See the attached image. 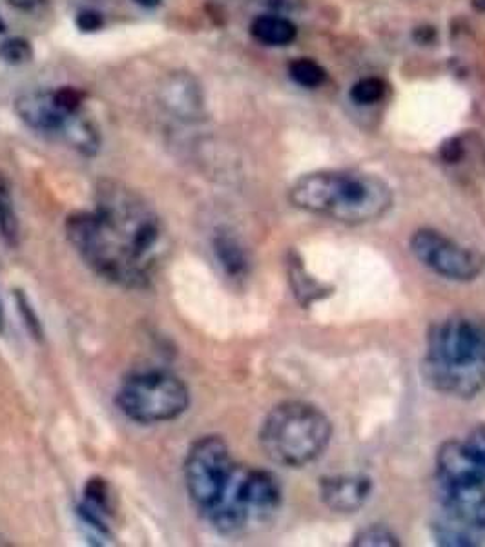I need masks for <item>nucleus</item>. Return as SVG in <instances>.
<instances>
[{
    "label": "nucleus",
    "mask_w": 485,
    "mask_h": 547,
    "mask_svg": "<svg viewBox=\"0 0 485 547\" xmlns=\"http://www.w3.org/2000/svg\"><path fill=\"white\" fill-rule=\"evenodd\" d=\"M472 5H474V8H476V10H480V12H485V0H472Z\"/></svg>",
    "instance_id": "nucleus-30"
},
{
    "label": "nucleus",
    "mask_w": 485,
    "mask_h": 547,
    "mask_svg": "<svg viewBox=\"0 0 485 547\" xmlns=\"http://www.w3.org/2000/svg\"><path fill=\"white\" fill-rule=\"evenodd\" d=\"M287 274H288V283L292 287L294 298L298 299V303L301 307H308L314 301H319V299L330 296L334 290L327 283H321L319 279H316L308 274L303 259L299 258V254L296 250L288 252Z\"/></svg>",
    "instance_id": "nucleus-13"
},
{
    "label": "nucleus",
    "mask_w": 485,
    "mask_h": 547,
    "mask_svg": "<svg viewBox=\"0 0 485 547\" xmlns=\"http://www.w3.org/2000/svg\"><path fill=\"white\" fill-rule=\"evenodd\" d=\"M372 492V480L363 474L325 476L319 481V494L327 507L336 512H356Z\"/></svg>",
    "instance_id": "nucleus-11"
},
{
    "label": "nucleus",
    "mask_w": 485,
    "mask_h": 547,
    "mask_svg": "<svg viewBox=\"0 0 485 547\" xmlns=\"http://www.w3.org/2000/svg\"><path fill=\"white\" fill-rule=\"evenodd\" d=\"M463 447L469 452L470 460L476 463V467L485 476V425H480L469 432V436L463 440Z\"/></svg>",
    "instance_id": "nucleus-22"
},
{
    "label": "nucleus",
    "mask_w": 485,
    "mask_h": 547,
    "mask_svg": "<svg viewBox=\"0 0 485 547\" xmlns=\"http://www.w3.org/2000/svg\"><path fill=\"white\" fill-rule=\"evenodd\" d=\"M0 57L10 65H25L34 59V48L26 39H8L0 45Z\"/></svg>",
    "instance_id": "nucleus-21"
},
{
    "label": "nucleus",
    "mask_w": 485,
    "mask_h": 547,
    "mask_svg": "<svg viewBox=\"0 0 485 547\" xmlns=\"http://www.w3.org/2000/svg\"><path fill=\"white\" fill-rule=\"evenodd\" d=\"M116 401L128 420L156 425L183 416L190 407V390L177 374L147 369L123 380Z\"/></svg>",
    "instance_id": "nucleus-5"
},
{
    "label": "nucleus",
    "mask_w": 485,
    "mask_h": 547,
    "mask_svg": "<svg viewBox=\"0 0 485 547\" xmlns=\"http://www.w3.org/2000/svg\"><path fill=\"white\" fill-rule=\"evenodd\" d=\"M432 531H434V538L438 543L441 545H450V547H463V545H476V538H474V532L472 529L443 516L441 520H438L434 525H432Z\"/></svg>",
    "instance_id": "nucleus-17"
},
{
    "label": "nucleus",
    "mask_w": 485,
    "mask_h": 547,
    "mask_svg": "<svg viewBox=\"0 0 485 547\" xmlns=\"http://www.w3.org/2000/svg\"><path fill=\"white\" fill-rule=\"evenodd\" d=\"M440 154H441V157H443L447 163H458V161L463 157L465 150H463L461 141H460L458 137H452V139H449V141H445V143L441 145Z\"/></svg>",
    "instance_id": "nucleus-26"
},
{
    "label": "nucleus",
    "mask_w": 485,
    "mask_h": 547,
    "mask_svg": "<svg viewBox=\"0 0 485 547\" xmlns=\"http://www.w3.org/2000/svg\"><path fill=\"white\" fill-rule=\"evenodd\" d=\"M250 34L265 46H288L296 41L298 28L290 19L279 14H267L252 21Z\"/></svg>",
    "instance_id": "nucleus-14"
},
{
    "label": "nucleus",
    "mask_w": 485,
    "mask_h": 547,
    "mask_svg": "<svg viewBox=\"0 0 485 547\" xmlns=\"http://www.w3.org/2000/svg\"><path fill=\"white\" fill-rule=\"evenodd\" d=\"M76 25L81 32L85 34H94V32H99L105 25V19L99 12L96 10H86V12H81L76 19Z\"/></svg>",
    "instance_id": "nucleus-24"
},
{
    "label": "nucleus",
    "mask_w": 485,
    "mask_h": 547,
    "mask_svg": "<svg viewBox=\"0 0 485 547\" xmlns=\"http://www.w3.org/2000/svg\"><path fill=\"white\" fill-rule=\"evenodd\" d=\"M214 252L230 278H241L248 270V258L237 238L227 230H219L214 236Z\"/></svg>",
    "instance_id": "nucleus-15"
},
{
    "label": "nucleus",
    "mask_w": 485,
    "mask_h": 547,
    "mask_svg": "<svg viewBox=\"0 0 485 547\" xmlns=\"http://www.w3.org/2000/svg\"><path fill=\"white\" fill-rule=\"evenodd\" d=\"M288 74L296 85L308 88V90L319 88L327 79V72L316 61L307 59V57L294 59L288 65Z\"/></svg>",
    "instance_id": "nucleus-18"
},
{
    "label": "nucleus",
    "mask_w": 485,
    "mask_h": 547,
    "mask_svg": "<svg viewBox=\"0 0 485 547\" xmlns=\"http://www.w3.org/2000/svg\"><path fill=\"white\" fill-rule=\"evenodd\" d=\"M17 114L21 119L37 132L43 134H59L63 137L68 123L77 114L63 112L56 103L52 94H26L19 97L15 105Z\"/></svg>",
    "instance_id": "nucleus-12"
},
{
    "label": "nucleus",
    "mask_w": 485,
    "mask_h": 547,
    "mask_svg": "<svg viewBox=\"0 0 485 547\" xmlns=\"http://www.w3.org/2000/svg\"><path fill=\"white\" fill-rule=\"evenodd\" d=\"M332 438L328 416L307 401L276 405L261 423L259 443L278 465L303 467L319 458Z\"/></svg>",
    "instance_id": "nucleus-4"
},
{
    "label": "nucleus",
    "mask_w": 485,
    "mask_h": 547,
    "mask_svg": "<svg viewBox=\"0 0 485 547\" xmlns=\"http://www.w3.org/2000/svg\"><path fill=\"white\" fill-rule=\"evenodd\" d=\"M136 3L139 6H145V8H156L161 5V0H136Z\"/></svg>",
    "instance_id": "nucleus-29"
},
{
    "label": "nucleus",
    "mask_w": 485,
    "mask_h": 547,
    "mask_svg": "<svg viewBox=\"0 0 485 547\" xmlns=\"http://www.w3.org/2000/svg\"><path fill=\"white\" fill-rule=\"evenodd\" d=\"M261 3L276 12H296L301 8L303 0H261Z\"/></svg>",
    "instance_id": "nucleus-27"
},
{
    "label": "nucleus",
    "mask_w": 485,
    "mask_h": 547,
    "mask_svg": "<svg viewBox=\"0 0 485 547\" xmlns=\"http://www.w3.org/2000/svg\"><path fill=\"white\" fill-rule=\"evenodd\" d=\"M410 250L419 263L445 279L472 281L483 270L480 254L432 228L416 230L410 238Z\"/></svg>",
    "instance_id": "nucleus-8"
},
{
    "label": "nucleus",
    "mask_w": 485,
    "mask_h": 547,
    "mask_svg": "<svg viewBox=\"0 0 485 547\" xmlns=\"http://www.w3.org/2000/svg\"><path fill=\"white\" fill-rule=\"evenodd\" d=\"M183 471L190 500L208 512L225 496L236 465L221 436H203L188 449Z\"/></svg>",
    "instance_id": "nucleus-7"
},
{
    "label": "nucleus",
    "mask_w": 485,
    "mask_h": 547,
    "mask_svg": "<svg viewBox=\"0 0 485 547\" xmlns=\"http://www.w3.org/2000/svg\"><path fill=\"white\" fill-rule=\"evenodd\" d=\"M52 96H54V103L66 114H79L85 99V94L72 86H63L61 90L52 92Z\"/></svg>",
    "instance_id": "nucleus-23"
},
{
    "label": "nucleus",
    "mask_w": 485,
    "mask_h": 547,
    "mask_svg": "<svg viewBox=\"0 0 485 547\" xmlns=\"http://www.w3.org/2000/svg\"><path fill=\"white\" fill-rule=\"evenodd\" d=\"M443 514L472 531L485 529V481L438 483Z\"/></svg>",
    "instance_id": "nucleus-9"
},
{
    "label": "nucleus",
    "mask_w": 485,
    "mask_h": 547,
    "mask_svg": "<svg viewBox=\"0 0 485 547\" xmlns=\"http://www.w3.org/2000/svg\"><path fill=\"white\" fill-rule=\"evenodd\" d=\"M8 3H10V6H14L15 10L30 14V12H35V10L43 8V6L48 3V0H8Z\"/></svg>",
    "instance_id": "nucleus-28"
},
{
    "label": "nucleus",
    "mask_w": 485,
    "mask_h": 547,
    "mask_svg": "<svg viewBox=\"0 0 485 547\" xmlns=\"http://www.w3.org/2000/svg\"><path fill=\"white\" fill-rule=\"evenodd\" d=\"M17 305H19V310L23 312V316H25V319H26L28 329L39 338V336H41V321H39L37 314L34 312V309H32L28 298H26L25 294H21V292H17Z\"/></svg>",
    "instance_id": "nucleus-25"
},
{
    "label": "nucleus",
    "mask_w": 485,
    "mask_h": 547,
    "mask_svg": "<svg viewBox=\"0 0 485 547\" xmlns=\"http://www.w3.org/2000/svg\"><path fill=\"white\" fill-rule=\"evenodd\" d=\"M279 503L281 485L272 472L236 467L225 496L207 514L216 529L225 534H234L252 518L274 512Z\"/></svg>",
    "instance_id": "nucleus-6"
},
{
    "label": "nucleus",
    "mask_w": 485,
    "mask_h": 547,
    "mask_svg": "<svg viewBox=\"0 0 485 547\" xmlns=\"http://www.w3.org/2000/svg\"><path fill=\"white\" fill-rule=\"evenodd\" d=\"M352 545H356V547H396V545H399V540L390 529H387L383 525H370V527L361 529L354 536Z\"/></svg>",
    "instance_id": "nucleus-19"
},
{
    "label": "nucleus",
    "mask_w": 485,
    "mask_h": 547,
    "mask_svg": "<svg viewBox=\"0 0 485 547\" xmlns=\"http://www.w3.org/2000/svg\"><path fill=\"white\" fill-rule=\"evenodd\" d=\"M425 383L454 398H474L485 389V321L449 316L430 327L421 363Z\"/></svg>",
    "instance_id": "nucleus-2"
},
{
    "label": "nucleus",
    "mask_w": 485,
    "mask_h": 547,
    "mask_svg": "<svg viewBox=\"0 0 485 547\" xmlns=\"http://www.w3.org/2000/svg\"><path fill=\"white\" fill-rule=\"evenodd\" d=\"M5 32H6V25L3 19H0V34H5Z\"/></svg>",
    "instance_id": "nucleus-32"
},
{
    "label": "nucleus",
    "mask_w": 485,
    "mask_h": 547,
    "mask_svg": "<svg viewBox=\"0 0 485 547\" xmlns=\"http://www.w3.org/2000/svg\"><path fill=\"white\" fill-rule=\"evenodd\" d=\"M0 236L10 247H17L19 243V219L14 208L12 192L8 181L0 176Z\"/></svg>",
    "instance_id": "nucleus-16"
},
{
    "label": "nucleus",
    "mask_w": 485,
    "mask_h": 547,
    "mask_svg": "<svg viewBox=\"0 0 485 547\" xmlns=\"http://www.w3.org/2000/svg\"><path fill=\"white\" fill-rule=\"evenodd\" d=\"M288 198L299 210L345 225L376 221L390 210L394 201L390 187L381 177L345 170L307 174L292 185Z\"/></svg>",
    "instance_id": "nucleus-3"
},
{
    "label": "nucleus",
    "mask_w": 485,
    "mask_h": 547,
    "mask_svg": "<svg viewBox=\"0 0 485 547\" xmlns=\"http://www.w3.org/2000/svg\"><path fill=\"white\" fill-rule=\"evenodd\" d=\"M385 96V83L378 77H365L350 88V99L359 106L376 105Z\"/></svg>",
    "instance_id": "nucleus-20"
},
{
    "label": "nucleus",
    "mask_w": 485,
    "mask_h": 547,
    "mask_svg": "<svg viewBox=\"0 0 485 547\" xmlns=\"http://www.w3.org/2000/svg\"><path fill=\"white\" fill-rule=\"evenodd\" d=\"M5 329V312H3V305H0V332Z\"/></svg>",
    "instance_id": "nucleus-31"
},
{
    "label": "nucleus",
    "mask_w": 485,
    "mask_h": 547,
    "mask_svg": "<svg viewBox=\"0 0 485 547\" xmlns=\"http://www.w3.org/2000/svg\"><path fill=\"white\" fill-rule=\"evenodd\" d=\"M66 236L97 276L123 289H148L167 254L157 212L136 190L112 179L97 185L94 210L68 216Z\"/></svg>",
    "instance_id": "nucleus-1"
},
{
    "label": "nucleus",
    "mask_w": 485,
    "mask_h": 547,
    "mask_svg": "<svg viewBox=\"0 0 485 547\" xmlns=\"http://www.w3.org/2000/svg\"><path fill=\"white\" fill-rule=\"evenodd\" d=\"M159 101L176 119L196 123L205 117V94L188 72H172L159 88Z\"/></svg>",
    "instance_id": "nucleus-10"
}]
</instances>
